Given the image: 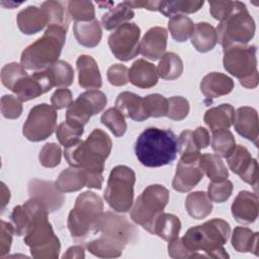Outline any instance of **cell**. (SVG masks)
Here are the masks:
<instances>
[{
    "instance_id": "2",
    "label": "cell",
    "mask_w": 259,
    "mask_h": 259,
    "mask_svg": "<svg viewBox=\"0 0 259 259\" xmlns=\"http://www.w3.org/2000/svg\"><path fill=\"white\" fill-rule=\"evenodd\" d=\"M230 233L231 228L228 222L212 219L188 229L181 241L191 253V258H229L224 245Z\"/></svg>"
},
{
    "instance_id": "50",
    "label": "cell",
    "mask_w": 259,
    "mask_h": 259,
    "mask_svg": "<svg viewBox=\"0 0 259 259\" xmlns=\"http://www.w3.org/2000/svg\"><path fill=\"white\" fill-rule=\"evenodd\" d=\"M189 112V102L182 96H173L168 99V110L166 116L173 120L184 119Z\"/></svg>"
},
{
    "instance_id": "57",
    "label": "cell",
    "mask_w": 259,
    "mask_h": 259,
    "mask_svg": "<svg viewBox=\"0 0 259 259\" xmlns=\"http://www.w3.org/2000/svg\"><path fill=\"white\" fill-rule=\"evenodd\" d=\"M168 254L171 258L180 259V258H191V253L184 247L181 238H176L169 242L168 244Z\"/></svg>"
},
{
    "instance_id": "13",
    "label": "cell",
    "mask_w": 259,
    "mask_h": 259,
    "mask_svg": "<svg viewBox=\"0 0 259 259\" xmlns=\"http://www.w3.org/2000/svg\"><path fill=\"white\" fill-rule=\"evenodd\" d=\"M141 28L136 23H124L117 27L108 37V46L113 56L127 62L140 54Z\"/></svg>"
},
{
    "instance_id": "36",
    "label": "cell",
    "mask_w": 259,
    "mask_h": 259,
    "mask_svg": "<svg viewBox=\"0 0 259 259\" xmlns=\"http://www.w3.org/2000/svg\"><path fill=\"white\" fill-rule=\"evenodd\" d=\"M204 2L200 0H185V1H160L158 11H160L166 17L172 18L178 15L194 13L198 11Z\"/></svg>"
},
{
    "instance_id": "34",
    "label": "cell",
    "mask_w": 259,
    "mask_h": 259,
    "mask_svg": "<svg viewBox=\"0 0 259 259\" xmlns=\"http://www.w3.org/2000/svg\"><path fill=\"white\" fill-rule=\"evenodd\" d=\"M199 165L206 174V176L211 180V182H221L227 180L229 177V171L224 164L221 156L217 154H202L199 158Z\"/></svg>"
},
{
    "instance_id": "54",
    "label": "cell",
    "mask_w": 259,
    "mask_h": 259,
    "mask_svg": "<svg viewBox=\"0 0 259 259\" xmlns=\"http://www.w3.org/2000/svg\"><path fill=\"white\" fill-rule=\"evenodd\" d=\"M236 1H209V12L211 16L222 21L225 19L234 9Z\"/></svg>"
},
{
    "instance_id": "10",
    "label": "cell",
    "mask_w": 259,
    "mask_h": 259,
    "mask_svg": "<svg viewBox=\"0 0 259 259\" xmlns=\"http://www.w3.org/2000/svg\"><path fill=\"white\" fill-rule=\"evenodd\" d=\"M168 201L169 191L166 187L161 184L149 185L136 199L131 218L136 224L153 234L155 222L163 212Z\"/></svg>"
},
{
    "instance_id": "33",
    "label": "cell",
    "mask_w": 259,
    "mask_h": 259,
    "mask_svg": "<svg viewBox=\"0 0 259 259\" xmlns=\"http://www.w3.org/2000/svg\"><path fill=\"white\" fill-rule=\"evenodd\" d=\"M185 208L191 218L201 220L211 213L212 203L206 192L194 191L187 195L185 199Z\"/></svg>"
},
{
    "instance_id": "35",
    "label": "cell",
    "mask_w": 259,
    "mask_h": 259,
    "mask_svg": "<svg viewBox=\"0 0 259 259\" xmlns=\"http://www.w3.org/2000/svg\"><path fill=\"white\" fill-rule=\"evenodd\" d=\"M180 230L181 222L175 214L162 212L155 222L153 234L167 242H170L178 238Z\"/></svg>"
},
{
    "instance_id": "46",
    "label": "cell",
    "mask_w": 259,
    "mask_h": 259,
    "mask_svg": "<svg viewBox=\"0 0 259 259\" xmlns=\"http://www.w3.org/2000/svg\"><path fill=\"white\" fill-rule=\"evenodd\" d=\"M68 12L75 21H91L95 19L94 6L91 1H69Z\"/></svg>"
},
{
    "instance_id": "9",
    "label": "cell",
    "mask_w": 259,
    "mask_h": 259,
    "mask_svg": "<svg viewBox=\"0 0 259 259\" xmlns=\"http://www.w3.org/2000/svg\"><path fill=\"white\" fill-rule=\"evenodd\" d=\"M223 64L225 70L240 80V84L248 89L258 85L257 58L255 46H233L224 50Z\"/></svg>"
},
{
    "instance_id": "21",
    "label": "cell",
    "mask_w": 259,
    "mask_h": 259,
    "mask_svg": "<svg viewBox=\"0 0 259 259\" xmlns=\"http://www.w3.org/2000/svg\"><path fill=\"white\" fill-rule=\"evenodd\" d=\"M231 211L240 224H251L258 217V196L247 190L240 191L234 199Z\"/></svg>"
},
{
    "instance_id": "59",
    "label": "cell",
    "mask_w": 259,
    "mask_h": 259,
    "mask_svg": "<svg viewBox=\"0 0 259 259\" xmlns=\"http://www.w3.org/2000/svg\"><path fill=\"white\" fill-rule=\"evenodd\" d=\"M125 3L133 8H145L150 11H158L160 1H125Z\"/></svg>"
},
{
    "instance_id": "15",
    "label": "cell",
    "mask_w": 259,
    "mask_h": 259,
    "mask_svg": "<svg viewBox=\"0 0 259 259\" xmlns=\"http://www.w3.org/2000/svg\"><path fill=\"white\" fill-rule=\"evenodd\" d=\"M230 169L241 177L243 181L253 186L257 190L258 186V165L256 159H253L247 148L242 145H236L230 155L226 157Z\"/></svg>"
},
{
    "instance_id": "3",
    "label": "cell",
    "mask_w": 259,
    "mask_h": 259,
    "mask_svg": "<svg viewBox=\"0 0 259 259\" xmlns=\"http://www.w3.org/2000/svg\"><path fill=\"white\" fill-rule=\"evenodd\" d=\"M178 152V139L170 130L146 128L135 143L138 160L146 167L156 168L170 164Z\"/></svg>"
},
{
    "instance_id": "48",
    "label": "cell",
    "mask_w": 259,
    "mask_h": 259,
    "mask_svg": "<svg viewBox=\"0 0 259 259\" xmlns=\"http://www.w3.org/2000/svg\"><path fill=\"white\" fill-rule=\"evenodd\" d=\"M178 152L180 158H199L200 150L194 143L192 132L189 130L183 131L178 138Z\"/></svg>"
},
{
    "instance_id": "30",
    "label": "cell",
    "mask_w": 259,
    "mask_h": 259,
    "mask_svg": "<svg viewBox=\"0 0 259 259\" xmlns=\"http://www.w3.org/2000/svg\"><path fill=\"white\" fill-rule=\"evenodd\" d=\"M73 30L77 41L86 48L96 47L102 37L101 26L96 18L91 21H75Z\"/></svg>"
},
{
    "instance_id": "39",
    "label": "cell",
    "mask_w": 259,
    "mask_h": 259,
    "mask_svg": "<svg viewBox=\"0 0 259 259\" xmlns=\"http://www.w3.org/2000/svg\"><path fill=\"white\" fill-rule=\"evenodd\" d=\"M193 28V21L185 15H178L172 17L168 21V29L172 37L179 42L186 41L191 36Z\"/></svg>"
},
{
    "instance_id": "47",
    "label": "cell",
    "mask_w": 259,
    "mask_h": 259,
    "mask_svg": "<svg viewBox=\"0 0 259 259\" xmlns=\"http://www.w3.org/2000/svg\"><path fill=\"white\" fill-rule=\"evenodd\" d=\"M28 74L24 70L21 64L9 63L5 65L1 70V81L5 87L12 90L15 84Z\"/></svg>"
},
{
    "instance_id": "51",
    "label": "cell",
    "mask_w": 259,
    "mask_h": 259,
    "mask_svg": "<svg viewBox=\"0 0 259 259\" xmlns=\"http://www.w3.org/2000/svg\"><path fill=\"white\" fill-rule=\"evenodd\" d=\"M233 191V183L230 180H224L221 182H210L208 184L207 195L213 202H225L229 199Z\"/></svg>"
},
{
    "instance_id": "52",
    "label": "cell",
    "mask_w": 259,
    "mask_h": 259,
    "mask_svg": "<svg viewBox=\"0 0 259 259\" xmlns=\"http://www.w3.org/2000/svg\"><path fill=\"white\" fill-rule=\"evenodd\" d=\"M22 101L13 95H4L1 98V112L5 118L16 119L22 113Z\"/></svg>"
},
{
    "instance_id": "20",
    "label": "cell",
    "mask_w": 259,
    "mask_h": 259,
    "mask_svg": "<svg viewBox=\"0 0 259 259\" xmlns=\"http://www.w3.org/2000/svg\"><path fill=\"white\" fill-rule=\"evenodd\" d=\"M46 209L40 202L35 198L30 197L22 205H17L13 208L10 214V224L16 236H23L27 233L36 213Z\"/></svg>"
},
{
    "instance_id": "31",
    "label": "cell",
    "mask_w": 259,
    "mask_h": 259,
    "mask_svg": "<svg viewBox=\"0 0 259 259\" xmlns=\"http://www.w3.org/2000/svg\"><path fill=\"white\" fill-rule=\"evenodd\" d=\"M190 37L192 46L199 53H207L211 51L218 42L215 28L207 22H198L194 24L193 32Z\"/></svg>"
},
{
    "instance_id": "44",
    "label": "cell",
    "mask_w": 259,
    "mask_h": 259,
    "mask_svg": "<svg viewBox=\"0 0 259 259\" xmlns=\"http://www.w3.org/2000/svg\"><path fill=\"white\" fill-rule=\"evenodd\" d=\"M102 124L107 126L116 138L122 137L126 131L124 116L115 107H110L103 112L100 118Z\"/></svg>"
},
{
    "instance_id": "27",
    "label": "cell",
    "mask_w": 259,
    "mask_h": 259,
    "mask_svg": "<svg viewBox=\"0 0 259 259\" xmlns=\"http://www.w3.org/2000/svg\"><path fill=\"white\" fill-rule=\"evenodd\" d=\"M234 81L227 75L211 72L205 75L200 82V91L206 98H217L227 95L234 89Z\"/></svg>"
},
{
    "instance_id": "8",
    "label": "cell",
    "mask_w": 259,
    "mask_h": 259,
    "mask_svg": "<svg viewBox=\"0 0 259 259\" xmlns=\"http://www.w3.org/2000/svg\"><path fill=\"white\" fill-rule=\"evenodd\" d=\"M48 215L47 209L39 210L24 235L23 241L35 259H56L60 254V240L55 235Z\"/></svg>"
},
{
    "instance_id": "32",
    "label": "cell",
    "mask_w": 259,
    "mask_h": 259,
    "mask_svg": "<svg viewBox=\"0 0 259 259\" xmlns=\"http://www.w3.org/2000/svg\"><path fill=\"white\" fill-rule=\"evenodd\" d=\"M258 233L245 227H236L232 234L233 248L240 253H253L258 255Z\"/></svg>"
},
{
    "instance_id": "53",
    "label": "cell",
    "mask_w": 259,
    "mask_h": 259,
    "mask_svg": "<svg viewBox=\"0 0 259 259\" xmlns=\"http://www.w3.org/2000/svg\"><path fill=\"white\" fill-rule=\"evenodd\" d=\"M107 80L113 86H123L128 82V69L121 64H114L107 70Z\"/></svg>"
},
{
    "instance_id": "43",
    "label": "cell",
    "mask_w": 259,
    "mask_h": 259,
    "mask_svg": "<svg viewBox=\"0 0 259 259\" xmlns=\"http://www.w3.org/2000/svg\"><path fill=\"white\" fill-rule=\"evenodd\" d=\"M84 133V126L72 123L68 120L62 122L57 128V138L62 146L68 148L80 141Z\"/></svg>"
},
{
    "instance_id": "14",
    "label": "cell",
    "mask_w": 259,
    "mask_h": 259,
    "mask_svg": "<svg viewBox=\"0 0 259 259\" xmlns=\"http://www.w3.org/2000/svg\"><path fill=\"white\" fill-rule=\"evenodd\" d=\"M107 103L106 95L99 90H88L81 93L68 107L66 120L84 126L92 115L103 110Z\"/></svg>"
},
{
    "instance_id": "24",
    "label": "cell",
    "mask_w": 259,
    "mask_h": 259,
    "mask_svg": "<svg viewBox=\"0 0 259 259\" xmlns=\"http://www.w3.org/2000/svg\"><path fill=\"white\" fill-rule=\"evenodd\" d=\"M115 108L123 116L130 117L138 122L149 118L145 110L144 98L133 92L124 91L119 93L115 100Z\"/></svg>"
},
{
    "instance_id": "18",
    "label": "cell",
    "mask_w": 259,
    "mask_h": 259,
    "mask_svg": "<svg viewBox=\"0 0 259 259\" xmlns=\"http://www.w3.org/2000/svg\"><path fill=\"white\" fill-rule=\"evenodd\" d=\"M28 192L49 212L59 210L65 201V196L52 181L32 179L28 183Z\"/></svg>"
},
{
    "instance_id": "29",
    "label": "cell",
    "mask_w": 259,
    "mask_h": 259,
    "mask_svg": "<svg viewBox=\"0 0 259 259\" xmlns=\"http://www.w3.org/2000/svg\"><path fill=\"white\" fill-rule=\"evenodd\" d=\"M55 183L61 192L78 191L87 186L88 173L81 168L71 166L60 173Z\"/></svg>"
},
{
    "instance_id": "38",
    "label": "cell",
    "mask_w": 259,
    "mask_h": 259,
    "mask_svg": "<svg viewBox=\"0 0 259 259\" xmlns=\"http://www.w3.org/2000/svg\"><path fill=\"white\" fill-rule=\"evenodd\" d=\"M158 76L164 80L178 79L183 72L181 58L175 53H166L161 58L157 67Z\"/></svg>"
},
{
    "instance_id": "11",
    "label": "cell",
    "mask_w": 259,
    "mask_h": 259,
    "mask_svg": "<svg viewBox=\"0 0 259 259\" xmlns=\"http://www.w3.org/2000/svg\"><path fill=\"white\" fill-rule=\"evenodd\" d=\"M135 171L125 166L118 165L110 171L104 191V199L108 205L117 212H126L134 202Z\"/></svg>"
},
{
    "instance_id": "7",
    "label": "cell",
    "mask_w": 259,
    "mask_h": 259,
    "mask_svg": "<svg viewBox=\"0 0 259 259\" xmlns=\"http://www.w3.org/2000/svg\"><path fill=\"white\" fill-rule=\"evenodd\" d=\"M255 21L243 2L236 1L232 12L217 26L218 41L226 50L233 46L247 45L255 34Z\"/></svg>"
},
{
    "instance_id": "26",
    "label": "cell",
    "mask_w": 259,
    "mask_h": 259,
    "mask_svg": "<svg viewBox=\"0 0 259 259\" xmlns=\"http://www.w3.org/2000/svg\"><path fill=\"white\" fill-rule=\"evenodd\" d=\"M158 72L154 64L143 59L135 61L128 70V81L136 87L147 89L158 82Z\"/></svg>"
},
{
    "instance_id": "16",
    "label": "cell",
    "mask_w": 259,
    "mask_h": 259,
    "mask_svg": "<svg viewBox=\"0 0 259 259\" xmlns=\"http://www.w3.org/2000/svg\"><path fill=\"white\" fill-rule=\"evenodd\" d=\"M54 87L52 78L48 70L36 71L32 75L21 78L11 90L20 101H28L34 99Z\"/></svg>"
},
{
    "instance_id": "4",
    "label": "cell",
    "mask_w": 259,
    "mask_h": 259,
    "mask_svg": "<svg viewBox=\"0 0 259 259\" xmlns=\"http://www.w3.org/2000/svg\"><path fill=\"white\" fill-rule=\"evenodd\" d=\"M112 148L109 136L100 128H94L85 141H79L65 148L64 155L68 164L90 173L102 174L104 162Z\"/></svg>"
},
{
    "instance_id": "56",
    "label": "cell",
    "mask_w": 259,
    "mask_h": 259,
    "mask_svg": "<svg viewBox=\"0 0 259 259\" xmlns=\"http://www.w3.org/2000/svg\"><path fill=\"white\" fill-rule=\"evenodd\" d=\"M13 234H14V231L11 224L5 221H2L1 222V239H0V256L1 257H4L10 251Z\"/></svg>"
},
{
    "instance_id": "23",
    "label": "cell",
    "mask_w": 259,
    "mask_h": 259,
    "mask_svg": "<svg viewBox=\"0 0 259 259\" xmlns=\"http://www.w3.org/2000/svg\"><path fill=\"white\" fill-rule=\"evenodd\" d=\"M78 81L82 88L96 90L102 85V79L96 61L88 55H81L77 59Z\"/></svg>"
},
{
    "instance_id": "45",
    "label": "cell",
    "mask_w": 259,
    "mask_h": 259,
    "mask_svg": "<svg viewBox=\"0 0 259 259\" xmlns=\"http://www.w3.org/2000/svg\"><path fill=\"white\" fill-rule=\"evenodd\" d=\"M144 106L148 117L166 116L168 110V99L158 93L149 94L144 97Z\"/></svg>"
},
{
    "instance_id": "17",
    "label": "cell",
    "mask_w": 259,
    "mask_h": 259,
    "mask_svg": "<svg viewBox=\"0 0 259 259\" xmlns=\"http://www.w3.org/2000/svg\"><path fill=\"white\" fill-rule=\"evenodd\" d=\"M199 158L179 159L172 180V186L176 191L187 192L202 179L204 173L199 165Z\"/></svg>"
},
{
    "instance_id": "28",
    "label": "cell",
    "mask_w": 259,
    "mask_h": 259,
    "mask_svg": "<svg viewBox=\"0 0 259 259\" xmlns=\"http://www.w3.org/2000/svg\"><path fill=\"white\" fill-rule=\"evenodd\" d=\"M235 109L231 104L224 103L209 108L205 111L203 120L211 132L219 130H229L233 124Z\"/></svg>"
},
{
    "instance_id": "6",
    "label": "cell",
    "mask_w": 259,
    "mask_h": 259,
    "mask_svg": "<svg viewBox=\"0 0 259 259\" xmlns=\"http://www.w3.org/2000/svg\"><path fill=\"white\" fill-rule=\"evenodd\" d=\"M102 214L103 202L100 196L92 191L79 194L68 215L67 226L71 236L82 239L95 232Z\"/></svg>"
},
{
    "instance_id": "1",
    "label": "cell",
    "mask_w": 259,
    "mask_h": 259,
    "mask_svg": "<svg viewBox=\"0 0 259 259\" xmlns=\"http://www.w3.org/2000/svg\"><path fill=\"white\" fill-rule=\"evenodd\" d=\"M94 233L99 236L87 243V250L101 258L119 257L128 243L135 241L138 232L124 218L113 212H103Z\"/></svg>"
},
{
    "instance_id": "49",
    "label": "cell",
    "mask_w": 259,
    "mask_h": 259,
    "mask_svg": "<svg viewBox=\"0 0 259 259\" xmlns=\"http://www.w3.org/2000/svg\"><path fill=\"white\" fill-rule=\"evenodd\" d=\"M62 150L61 147L55 143L46 144L38 155L40 164L46 168H54L61 162Z\"/></svg>"
},
{
    "instance_id": "55",
    "label": "cell",
    "mask_w": 259,
    "mask_h": 259,
    "mask_svg": "<svg viewBox=\"0 0 259 259\" xmlns=\"http://www.w3.org/2000/svg\"><path fill=\"white\" fill-rule=\"evenodd\" d=\"M51 102L56 109H63L65 107H69L73 103L72 92L67 88L58 89L52 95Z\"/></svg>"
},
{
    "instance_id": "5",
    "label": "cell",
    "mask_w": 259,
    "mask_h": 259,
    "mask_svg": "<svg viewBox=\"0 0 259 259\" xmlns=\"http://www.w3.org/2000/svg\"><path fill=\"white\" fill-rule=\"evenodd\" d=\"M67 29L49 25L41 37L29 45L21 54L20 64L24 69L42 71L58 62L66 41Z\"/></svg>"
},
{
    "instance_id": "42",
    "label": "cell",
    "mask_w": 259,
    "mask_h": 259,
    "mask_svg": "<svg viewBox=\"0 0 259 259\" xmlns=\"http://www.w3.org/2000/svg\"><path fill=\"white\" fill-rule=\"evenodd\" d=\"M236 147L234 135L229 130H219L212 132L211 148L217 155L227 157Z\"/></svg>"
},
{
    "instance_id": "12",
    "label": "cell",
    "mask_w": 259,
    "mask_h": 259,
    "mask_svg": "<svg viewBox=\"0 0 259 259\" xmlns=\"http://www.w3.org/2000/svg\"><path fill=\"white\" fill-rule=\"evenodd\" d=\"M57 109L53 105L40 103L33 106L23 124L22 134L31 142H40L51 137L57 128Z\"/></svg>"
},
{
    "instance_id": "60",
    "label": "cell",
    "mask_w": 259,
    "mask_h": 259,
    "mask_svg": "<svg viewBox=\"0 0 259 259\" xmlns=\"http://www.w3.org/2000/svg\"><path fill=\"white\" fill-rule=\"evenodd\" d=\"M84 248L81 246H72L63 255V258H84Z\"/></svg>"
},
{
    "instance_id": "19",
    "label": "cell",
    "mask_w": 259,
    "mask_h": 259,
    "mask_svg": "<svg viewBox=\"0 0 259 259\" xmlns=\"http://www.w3.org/2000/svg\"><path fill=\"white\" fill-rule=\"evenodd\" d=\"M167 38L168 32L164 27L150 28L140 41V54L152 61L159 60L165 54Z\"/></svg>"
},
{
    "instance_id": "22",
    "label": "cell",
    "mask_w": 259,
    "mask_h": 259,
    "mask_svg": "<svg viewBox=\"0 0 259 259\" xmlns=\"http://www.w3.org/2000/svg\"><path fill=\"white\" fill-rule=\"evenodd\" d=\"M234 127L243 138L253 142L258 147V114L256 109L250 106L239 107L235 111Z\"/></svg>"
},
{
    "instance_id": "37",
    "label": "cell",
    "mask_w": 259,
    "mask_h": 259,
    "mask_svg": "<svg viewBox=\"0 0 259 259\" xmlns=\"http://www.w3.org/2000/svg\"><path fill=\"white\" fill-rule=\"evenodd\" d=\"M134 10L124 1L105 13L101 18V24L106 30H112L124 23H127V21L134 18Z\"/></svg>"
},
{
    "instance_id": "61",
    "label": "cell",
    "mask_w": 259,
    "mask_h": 259,
    "mask_svg": "<svg viewBox=\"0 0 259 259\" xmlns=\"http://www.w3.org/2000/svg\"><path fill=\"white\" fill-rule=\"evenodd\" d=\"M10 199V191L6 187V185L1 182V204H2V209H4L5 205L9 202Z\"/></svg>"
},
{
    "instance_id": "40",
    "label": "cell",
    "mask_w": 259,
    "mask_h": 259,
    "mask_svg": "<svg viewBox=\"0 0 259 259\" xmlns=\"http://www.w3.org/2000/svg\"><path fill=\"white\" fill-rule=\"evenodd\" d=\"M49 19V25H59L68 28L70 17L69 12L59 1H46L40 5Z\"/></svg>"
},
{
    "instance_id": "41",
    "label": "cell",
    "mask_w": 259,
    "mask_h": 259,
    "mask_svg": "<svg viewBox=\"0 0 259 259\" xmlns=\"http://www.w3.org/2000/svg\"><path fill=\"white\" fill-rule=\"evenodd\" d=\"M47 70L52 78L54 86L68 87L73 83L74 70L68 62L59 60Z\"/></svg>"
},
{
    "instance_id": "25",
    "label": "cell",
    "mask_w": 259,
    "mask_h": 259,
    "mask_svg": "<svg viewBox=\"0 0 259 259\" xmlns=\"http://www.w3.org/2000/svg\"><path fill=\"white\" fill-rule=\"evenodd\" d=\"M17 25L24 34H34L49 26V19L41 8L28 6L17 14Z\"/></svg>"
},
{
    "instance_id": "58",
    "label": "cell",
    "mask_w": 259,
    "mask_h": 259,
    "mask_svg": "<svg viewBox=\"0 0 259 259\" xmlns=\"http://www.w3.org/2000/svg\"><path fill=\"white\" fill-rule=\"evenodd\" d=\"M192 136H193L194 143L199 150L207 148V146L210 143L209 134L207 130L202 126H198L194 132H192Z\"/></svg>"
}]
</instances>
